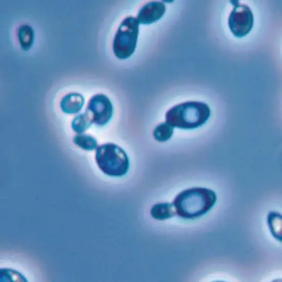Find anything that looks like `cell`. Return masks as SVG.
Here are the masks:
<instances>
[{"label": "cell", "instance_id": "14", "mask_svg": "<svg viewBox=\"0 0 282 282\" xmlns=\"http://www.w3.org/2000/svg\"><path fill=\"white\" fill-rule=\"evenodd\" d=\"M74 143L80 148L88 151L93 150L97 146L96 140L86 134H79L73 138Z\"/></svg>", "mask_w": 282, "mask_h": 282}, {"label": "cell", "instance_id": "9", "mask_svg": "<svg viewBox=\"0 0 282 282\" xmlns=\"http://www.w3.org/2000/svg\"><path fill=\"white\" fill-rule=\"evenodd\" d=\"M151 216L158 220H165L169 218L175 214L172 204L168 203H160L154 205L150 211Z\"/></svg>", "mask_w": 282, "mask_h": 282}, {"label": "cell", "instance_id": "1", "mask_svg": "<svg viewBox=\"0 0 282 282\" xmlns=\"http://www.w3.org/2000/svg\"><path fill=\"white\" fill-rule=\"evenodd\" d=\"M216 199V194L213 190L193 187L177 195L172 205L178 216L194 219L208 213L215 204Z\"/></svg>", "mask_w": 282, "mask_h": 282}, {"label": "cell", "instance_id": "11", "mask_svg": "<svg viewBox=\"0 0 282 282\" xmlns=\"http://www.w3.org/2000/svg\"><path fill=\"white\" fill-rule=\"evenodd\" d=\"M268 224L273 236L281 240V216L275 212H271L268 216Z\"/></svg>", "mask_w": 282, "mask_h": 282}, {"label": "cell", "instance_id": "5", "mask_svg": "<svg viewBox=\"0 0 282 282\" xmlns=\"http://www.w3.org/2000/svg\"><path fill=\"white\" fill-rule=\"evenodd\" d=\"M253 23V15L250 8L237 2L228 21L229 27L233 34L237 37L246 36L251 30Z\"/></svg>", "mask_w": 282, "mask_h": 282}, {"label": "cell", "instance_id": "3", "mask_svg": "<svg viewBox=\"0 0 282 282\" xmlns=\"http://www.w3.org/2000/svg\"><path fill=\"white\" fill-rule=\"evenodd\" d=\"M95 160L100 170L110 176H122L129 169V159L126 152L113 143L98 146L96 149Z\"/></svg>", "mask_w": 282, "mask_h": 282}, {"label": "cell", "instance_id": "12", "mask_svg": "<svg viewBox=\"0 0 282 282\" xmlns=\"http://www.w3.org/2000/svg\"><path fill=\"white\" fill-rule=\"evenodd\" d=\"M173 134V127L165 123L157 125L153 132L154 139L159 142H164L169 139Z\"/></svg>", "mask_w": 282, "mask_h": 282}, {"label": "cell", "instance_id": "7", "mask_svg": "<svg viewBox=\"0 0 282 282\" xmlns=\"http://www.w3.org/2000/svg\"><path fill=\"white\" fill-rule=\"evenodd\" d=\"M165 11L166 7L164 3L160 2H151L141 8L136 19L139 24H151L160 19Z\"/></svg>", "mask_w": 282, "mask_h": 282}, {"label": "cell", "instance_id": "2", "mask_svg": "<svg viewBox=\"0 0 282 282\" xmlns=\"http://www.w3.org/2000/svg\"><path fill=\"white\" fill-rule=\"evenodd\" d=\"M208 105L202 102L188 101L170 108L165 115L166 122L173 127L193 129L201 127L209 118Z\"/></svg>", "mask_w": 282, "mask_h": 282}, {"label": "cell", "instance_id": "10", "mask_svg": "<svg viewBox=\"0 0 282 282\" xmlns=\"http://www.w3.org/2000/svg\"><path fill=\"white\" fill-rule=\"evenodd\" d=\"M18 39L25 51L29 50L33 44L34 33L32 27L28 25L21 26L18 31Z\"/></svg>", "mask_w": 282, "mask_h": 282}, {"label": "cell", "instance_id": "13", "mask_svg": "<svg viewBox=\"0 0 282 282\" xmlns=\"http://www.w3.org/2000/svg\"><path fill=\"white\" fill-rule=\"evenodd\" d=\"M92 124V120L86 112L76 116L72 122V128L76 132L81 133L86 130Z\"/></svg>", "mask_w": 282, "mask_h": 282}, {"label": "cell", "instance_id": "6", "mask_svg": "<svg viewBox=\"0 0 282 282\" xmlns=\"http://www.w3.org/2000/svg\"><path fill=\"white\" fill-rule=\"evenodd\" d=\"M86 112L90 116L92 123L98 126L105 125L113 116L112 103L104 94L95 95L89 100Z\"/></svg>", "mask_w": 282, "mask_h": 282}, {"label": "cell", "instance_id": "8", "mask_svg": "<svg viewBox=\"0 0 282 282\" xmlns=\"http://www.w3.org/2000/svg\"><path fill=\"white\" fill-rule=\"evenodd\" d=\"M84 98L79 93H71L65 96L61 102V108L65 113L74 114L82 109Z\"/></svg>", "mask_w": 282, "mask_h": 282}, {"label": "cell", "instance_id": "4", "mask_svg": "<svg viewBox=\"0 0 282 282\" xmlns=\"http://www.w3.org/2000/svg\"><path fill=\"white\" fill-rule=\"evenodd\" d=\"M139 32V23L136 18L126 17L119 26L113 42V50L120 59L130 57L136 47Z\"/></svg>", "mask_w": 282, "mask_h": 282}]
</instances>
